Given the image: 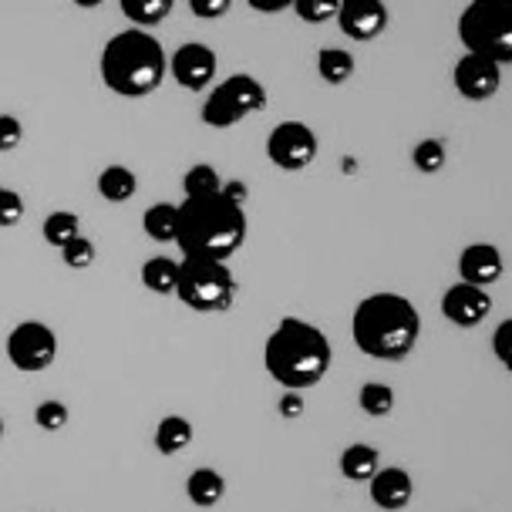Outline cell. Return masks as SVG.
Here are the masks:
<instances>
[{
    "label": "cell",
    "mask_w": 512,
    "mask_h": 512,
    "mask_svg": "<svg viewBox=\"0 0 512 512\" xmlns=\"http://www.w3.org/2000/svg\"><path fill=\"white\" fill-rule=\"evenodd\" d=\"M169 75L176 78L179 88L192 91V95L209 91V88H213L216 75H219V54L209 48V44L189 41V44H182V48L172 51Z\"/></svg>",
    "instance_id": "30bf717a"
},
{
    "label": "cell",
    "mask_w": 512,
    "mask_h": 512,
    "mask_svg": "<svg viewBox=\"0 0 512 512\" xmlns=\"http://www.w3.org/2000/svg\"><path fill=\"white\" fill-rule=\"evenodd\" d=\"M98 71H102V81L112 95L135 102V98H149L162 88L169 61L152 31L125 27V31H118L105 41Z\"/></svg>",
    "instance_id": "3957f363"
},
{
    "label": "cell",
    "mask_w": 512,
    "mask_h": 512,
    "mask_svg": "<svg viewBox=\"0 0 512 512\" xmlns=\"http://www.w3.org/2000/svg\"><path fill=\"white\" fill-rule=\"evenodd\" d=\"M24 142V125L17 115H0V152H14Z\"/></svg>",
    "instance_id": "836d02e7"
},
{
    "label": "cell",
    "mask_w": 512,
    "mask_h": 512,
    "mask_svg": "<svg viewBox=\"0 0 512 512\" xmlns=\"http://www.w3.org/2000/svg\"><path fill=\"white\" fill-rule=\"evenodd\" d=\"M492 310V294L486 287H472V283H452V287L442 294V314L448 324L462 327V331H469V327H479L482 320L489 317Z\"/></svg>",
    "instance_id": "4fadbf2b"
},
{
    "label": "cell",
    "mask_w": 512,
    "mask_h": 512,
    "mask_svg": "<svg viewBox=\"0 0 512 512\" xmlns=\"http://www.w3.org/2000/svg\"><path fill=\"white\" fill-rule=\"evenodd\" d=\"M492 354L499 358L502 368L512 371V317H506L496 331H492Z\"/></svg>",
    "instance_id": "1f68e13d"
},
{
    "label": "cell",
    "mask_w": 512,
    "mask_h": 512,
    "mask_svg": "<svg viewBox=\"0 0 512 512\" xmlns=\"http://www.w3.org/2000/svg\"><path fill=\"white\" fill-rule=\"evenodd\" d=\"M118 7H122V14L132 21V27L152 31V27H159L176 11V0H118Z\"/></svg>",
    "instance_id": "ffe728a7"
},
{
    "label": "cell",
    "mask_w": 512,
    "mask_h": 512,
    "mask_svg": "<svg viewBox=\"0 0 512 512\" xmlns=\"http://www.w3.org/2000/svg\"><path fill=\"white\" fill-rule=\"evenodd\" d=\"M378 469H381V455L368 442H354L341 452V475L347 482H371Z\"/></svg>",
    "instance_id": "ac0fdd59"
},
{
    "label": "cell",
    "mask_w": 512,
    "mask_h": 512,
    "mask_svg": "<svg viewBox=\"0 0 512 512\" xmlns=\"http://www.w3.org/2000/svg\"><path fill=\"white\" fill-rule=\"evenodd\" d=\"M41 233L51 250H64L75 236H81V219H78V213H71V209H58V213H51L44 219Z\"/></svg>",
    "instance_id": "cb8c5ba5"
},
{
    "label": "cell",
    "mask_w": 512,
    "mask_h": 512,
    "mask_svg": "<svg viewBox=\"0 0 512 512\" xmlns=\"http://www.w3.org/2000/svg\"><path fill=\"white\" fill-rule=\"evenodd\" d=\"M75 7H81V11H95V7H102L105 0H71Z\"/></svg>",
    "instance_id": "74e56055"
},
{
    "label": "cell",
    "mask_w": 512,
    "mask_h": 512,
    "mask_svg": "<svg viewBox=\"0 0 512 512\" xmlns=\"http://www.w3.org/2000/svg\"><path fill=\"white\" fill-rule=\"evenodd\" d=\"M388 4L384 0H341L337 27L351 41H378L388 31Z\"/></svg>",
    "instance_id": "7c38bea8"
},
{
    "label": "cell",
    "mask_w": 512,
    "mask_h": 512,
    "mask_svg": "<svg viewBox=\"0 0 512 512\" xmlns=\"http://www.w3.org/2000/svg\"><path fill=\"white\" fill-rule=\"evenodd\" d=\"M452 85L465 102H492L502 88V64L465 51L452 68Z\"/></svg>",
    "instance_id": "8fae6325"
},
{
    "label": "cell",
    "mask_w": 512,
    "mask_h": 512,
    "mask_svg": "<svg viewBox=\"0 0 512 512\" xmlns=\"http://www.w3.org/2000/svg\"><path fill=\"white\" fill-rule=\"evenodd\" d=\"M351 334L371 361H405L422 337V314L401 294H371L354 307Z\"/></svg>",
    "instance_id": "7a4b0ae2"
},
{
    "label": "cell",
    "mask_w": 512,
    "mask_h": 512,
    "mask_svg": "<svg viewBox=\"0 0 512 512\" xmlns=\"http://www.w3.org/2000/svg\"><path fill=\"white\" fill-rule=\"evenodd\" d=\"M320 142L304 122H280L267 135V159L283 172H304L314 166Z\"/></svg>",
    "instance_id": "9c48e42d"
},
{
    "label": "cell",
    "mask_w": 512,
    "mask_h": 512,
    "mask_svg": "<svg viewBox=\"0 0 512 512\" xmlns=\"http://www.w3.org/2000/svg\"><path fill=\"white\" fill-rule=\"evenodd\" d=\"M135 192H139V176H135L128 166H105L102 176H98V196L112 206L132 203Z\"/></svg>",
    "instance_id": "e0dca14e"
},
{
    "label": "cell",
    "mask_w": 512,
    "mask_h": 512,
    "mask_svg": "<svg viewBox=\"0 0 512 512\" xmlns=\"http://www.w3.org/2000/svg\"><path fill=\"white\" fill-rule=\"evenodd\" d=\"M465 51L496 64H512V0H469L459 14Z\"/></svg>",
    "instance_id": "8992f818"
},
{
    "label": "cell",
    "mask_w": 512,
    "mask_h": 512,
    "mask_svg": "<svg viewBox=\"0 0 512 512\" xmlns=\"http://www.w3.org/2000/svg\"><path fill=\"white\" fill-rule=\"evenodd\" d=\"M192 445V425L182 415H166L155 425V448L159 455H179Z\"/></svg>",
    "instance_id": "7402d4cb"
},
{
    "label": "cell",
    "mask_w": 512,
    "mask_h": 512,
    "mask_svg": "<svg viewBox=\"0 0 512 512\" xmlns=\"http://www.w3.org/2000/svg\"><path fill=\"white\" fill-rule=\"evenodd\" d=\"M186 496H189L192 506L213 509L226 499V479L216 469H209V465H203V469H192V475L186 479Z\"/></svg>",
    "instance_id": "2e32d148"
},
{
    "label": "cell",
    "mask_w": 512,
    "mask_h": 512,
    "mask_svg": "<svg viewBox=\"0 0 512 512\" xmlns=\"http://www.w3.org/2000/svg\"><path fill=\"white\" fill-rule=\"evenodd\" d=\"M304 408H307L304 391H283L280 401H277L280 418H300V415H304Z\"/></svg>",
    "instance_id": "e575fe53"
},
{
    "label": "cell",
    "mask_w": 512,
    "mask_h": 512,
    "mask_svg": "<svg viewBox=\"0 0 512 512\" xmlns=\"http://www.w3.org/2000/svg\"><path fill=\"white\" fill-rule=\"evenodd\" d=\"M142 283L145 290L159 297H169L176 294V283H179V260L172 256H152V260L142 263Z\"/></svg>",
    "instance_id": "44dd1931"
},
{
    "label": "cell",
    "mask_w": 512,
    "mask_h": 512,
    "mask_svg": "<svg viewBox=\"0 0 512 512\" xmlns=\"http://www.w3.org/2000/svg\"><path fill=\"white\" fill-rule=\"evenodd\" d=\"M371 502L384 512H401L408 509V502L415 499V479L398 469V465H388V469H378L374 479L368 482Z\"/></svg>",
    "instance_id": "9a60e30c"
},
{
    "label": "cell",
    "mask_w": 512,
    "mask_h": 512,
    "mask_svg": "<svg viewBox=\"0 0 512 512\" xmlns=\"http://www.w3.org/2000/svg\"><path fill=\"white\" fill-rule=\"evenodd\" d=\"M358 405L368 418H388L391 411H395V391L384 381H368V384H361Z\"/></svg>",
    "instance_id": "484cf974"
},
{
    "label": "cell",
    "mask_w": 512,
    "mask_h": 512,
    "mask_svg": "<svg viewBox=\"0 0 512 512\" xmlns=\"http://www.w3.org/2000/svg\"><path fill=\"white\" fill-rule=\"evenodd\" d=\"M142 230L152 243H176L179 236V206L172 203H155L145 209Z\"/></svg>",
    "instance_id": "d6986e66"
},
{
    "label": "cell",
    "mask_w": 512,
    "mask_h": 512,
    "mask_svg": "<svg viewBox=\"0 0 512 512\" xmlns=\"http://www.w3.org/2000/svg\"><path fill=\"white\" fill-rule=\"evenodd\" d=\"M189 11L199 21H223L233 11V0H189Z\"/></svg>",
    "instance_id": "d6a6232c"
},
{
    "label": "cell",
    "mask_w": 512,
    "mask_h": 512,
    "mask_svg": "<svg viewBox=\"0 0 512 512\" xmlns=\"http://www.w3.org/2000/svg\"><path fill=\"white\" fill-rule=\"evenodd\" d=\"M24 219V196L17 189L0 186V230H14Z\"/></svg>",
    "instance_id": "4dcf8cb0"
},
{
    "label": "cell",
    "mask_w": 512,
    "mask_h": 512,
    "mask_svg": "<svg viewBox=\"0 0 512 512\" xmlns=\"http://www.w3.org/2000/svg\"><path fill=\"white\" fill-rule=\"evenodd\" d=\"M294 11L304 24H327L337 21V11H341V0H294Z\"/></svg>",
    "instance_id": "83f0119b"
},
{
    "label": "cell",
    "mask_w": 512,
    "mask_h": 512,
    "mask_svg": "<svg viewBox=\"0 0 512 512\" xmlns=\"http://www.w3.org/2000/svg\"><path fill=\"white\" fill-rule=\"evenodd\" d=\"M182 192H186V199L216 196V192H223L219 169H213L209 162H196V166L186 169V176H182Z\"/></svg>",
    "instance_id": "d4e9b609"
},
{
    "label": "cell",
    "mask_w": 512,
    "mask_h": 512,
    "mask_svg": "<svg viewBox=\"0 0 512 512\" xmlns=\"http://www.w3.org/2000/svg\"><path fill=\"white\" fill-rule=\"evenodd\" d=\"M223 196L243 206V203H246V196H250V189H246L243 182H223Z\"/></svg>",
    "instance_id": "8d00e7d4"
},
{
    "label": "cell",
    "mask_w": 512,
    "mask_h": 512,
    "mask_svg": "<svg viewBox=\"0 0 512 512\" xmlns=\"http://www.w3.org/2000/svg\"><path fill=\"white\" fill-rule=\"evenodd\" d=\"M0 438H4V418H0Z\"/></svg>",
    "instance_id": "f35d334b"
},
{
    "label": "cell",
    "mask_w": 512,
    "mask_h": 512,
    "mask_svg": "<svg viewBox=\"0 0 512 512\" xmlns=\"http://www.w3.org/2000/svg\"><path fill=\"white\" fill-rule=\"evenodd\" d=\"M246 209L223 192L199 199H182L179 203V250L182 256H209V260H226L240 253L246 243Z\"/></svg>",
    "instance_id": "277c9868"
},
{
    "label": "cell",
    "mask_w": 512,
    "mask_h": 512,
    "mask_svg": "<svg viewBox=\"0 0 512 512\" xmlns=\"http://www.w3.org/2000/svg\"><path fill=\"white\" fill-rule=\"evenodd\" d=\"M267 88L260 85L253 75H230L209 91L199 118L209 128H236L250 115H260L267 108Z\"/></svg>",
    "instance_id": "52a82bcc"
},
{
    "label": "cell",
    "mask_w": 512,
    "mask_h": 512,
    "mask_svg": "<svg viewBox=\"0 0 512 512\" xmlns=\"http://www.w3.org/2000/svg\"><path fill=\"white\" fill-rule=\"evenodd\" d=\"M7 361L21 374H41L58 361V334L44 320H21L7 334Z\"/></svg>",
    "instance_id": "ba28073f"
},
{
    "label": "cell",
    "mask_w": 512,
    "mask_h": 512,
    "mask_svg": "<svg viewBox=\"0 0 512 512\" xmlns=\"http://www.w3.org/2000/svg\"><path fill=\"white\" fill-rule=\"evenodd\" d=\"M61 253V260H64V267H71V270H88L91 263H95V256H98V250H95V243L88 240L85 233L81 236H75L64 250H58Z\"/></svg>",
    "instance_id": "f1b7e54d"
},
{
    "label": "cell",
    "mask_w": 512,
    "mask_h": 512,
    "mask_svg": "<svg viewBox=\"0 0 512 512\" xmlns=\"http://www.w3.org/2000/svg\"><path fill=\"white\" fill-rule=\"evenodd\" d=\"M506 273V260H502V250L492 243H469L459 253V277L472 287H492V283L502 280Z\"/></svg>",
    "instance_id": "5bb4252c"
},
{
    "label": "cell",
    "mask_w": 512,
    "mask_h": 512,
    "mask_svg": "<svg viewBox=\"0 0 512 512\" xmlns=\"http://www.w3.org/2000/svg\"><path fill=\"white\" fill-rule=\"evenodd\" d=\"M334 347L317 324L283 317L263 344V368L287 391H307L331 371Z\"/></svg>",
    "instance_id": "6da1fadb"
},
{
    "label": "cell",
    "mask_w": 512,
    "mask_h": 512,
    "mask_svg": "<svg viewBox=\"0 0 512 512\" xmlns=\"http://www.w3.org/2000/svg\"><path fill=\"white\" fill-rule=\"evenodd\" d=\"M317 75L327 85H344L354 78V54L344 48H320L317 51Z\"/></svg>",
    "instance_id": "603a6c76"
},
{
    "label": "cell",
    "mask_w": 512,
    "mask_h": 512,
    "mask_svg": "<svg viewBox=\"0 0 512 512\" xmlns=\"http://www.w3.org/2000/svg\"><path fill=\"white\" fill-rule=\"evenodd\" d=\"M411 162L422 176H438L448 162V152H445V142L442 139H422L411 149Z\"/></svg>",
    "instance_id": "4316f807"
},
{
    "label": "cell",
    "mask_w": 512,
    "mask_h": 512,
    "mask_svg": "<svg viewBox=\"0 0 512 512\" xmlns=\"http://www.w3.org/2000/svg\"><path fill=\"white\" fill-rule=\"evenodd\" d=\"M176 297L196 314H226L236 300V277L226 260L182 256Z\"/></svg>",
    "instance_id": "5b68a950"
},
{
    "label": "cell",
    "mask_w": 512,
    "mask_h": 512,
    "mask_svg": "<svg viewBox=\"0 0 512 512\" xmlns=\"http://www.w3.org/2000/svg\"><path fill=\"white\" fill-rule=\"evenodd\" d=\"M68 418H71V411L64 401H41L38 408H34V422H38L41 432H61L64 425H68Z\"/></svg>",
    "instance_id": "f546056e"
},
{
    "label": "cell",
    "mask_w": 512,
    "mask_h": 512,
    "mask_svg": "<svg viewBox=\"0 0 512 512\" xmlns=\"http://www.w3.org/2000/svg\"><path fill=\"white\" fill-rule=\"evenodd\" d=\"M256 14H283L287 7H294V0H246Z\"/></svg>",
    "instance_id": "d590c367"
}]
</instances>
